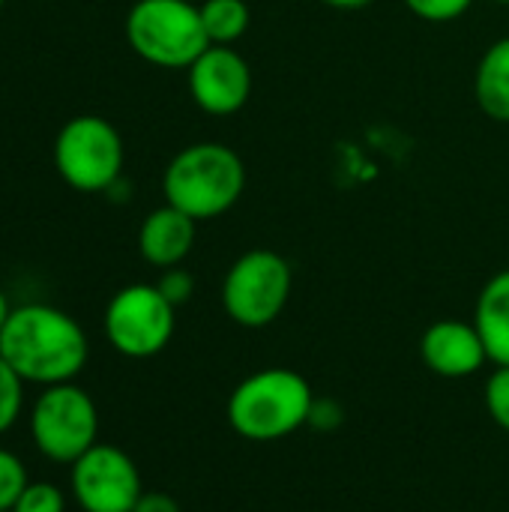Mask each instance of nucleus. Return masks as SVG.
<instances>
[{"label":"nucleus","mask_w":509,"mask_h":512,"mask_svg":"<svg viewBox=\"0 0 509 512\" xmlns=\"http://www.w3.org/2000/svg\"><path fill=\"white\" fill-rule=\"evenodd\" d=\"M195 237H198V222L192 216H186L183 210L162 204V207L150 210L147 219L141 222L138 252L156 270L180 267L189 258V252L195 249Z\"/></svg>","instance_id":"nucleus-12"},{"label":"nucleus","mask_w":509,"mask_h":512,"mask_svg":"<svg viewBox=\"0 0 509 512\" xmlns=\"http://www.w3.org/2000/svg\"><path fill=\"white\" fill-rule=\"evenodd\" d=\"M246 192V162L222 141H195L174 153L162 174L165 204L195 222H210L237 207Z\"/></svg>","instance_id":"nucleus-2"},{"label":"nucleus","mask_w":509,"mask_h":512,"mask_svg":"<svg viewBox=\"0 0 509 512\" xmlns=\"http://www.w3.org/2000/svg\"><path fill=\"white\" fill-rule=\"evenodd\" d=\"M420 360L423 366L447 381L474 378L489 363L486 345L474 321L444 318L423 330L420 336Z\"/></svg>","instance_id":"nucleus-11"},{"label":"nucleus","mask_w":509,"mask_h":512,"mask_svg":"<svg viewBox=\"0 0 509 512\" xmlns=\"http://www.w3.org/2000/svg\"><path fill=\"white\" fill-rule=\"evenodd\" d=\"M342 405L333 402V399H318L315 396V405H312V414H309V426L318 429V432H333L342 426Z\"/></svg>","instance_id":"nucleus-22"},{"label":"nucleus","mask_w":509,"mask_h":512,"mask_svg":"<svg viewBox=\"0 0 509 512\" xmlns=\"http://www.w3.org/2000/svg\"><path fill=\"white\" fill-rule=\"evenodd\" d=\"M0 6H3V0H0Z\"/></svg>","instance_id":"nucleus-27"},{"label":"nucleus","mask_w":509,"mask_h":512,"mask_svg":"<svg viewBox=\"0 0 509 512\" xmlns=\"http://www.w3.org/2000/svg\"><path fill=\"white\" fill-rule=\"evenodd\" d=\"M12 512H66V498L54 483H27Z\"/></svg>","instance_id":"nucleus-19"},{"label":"nucleus","mask_w":509,"mask_h":512,"mask_svg":"<svg viewBox=\"0 0 509 512\" xmlns=\"http://www.w3.org/2000/svg\"><path fill=\"white\" fill-rule=\"evenodd\" d=\"M132 512H183L180 504L165 492H144Z\"/></svg>","instance_id":"nucleus-23"},{"label":"nucleus","mask_w":509,"mask_h":512,"mask_svg":"<svg viewBox=\"0 0 509 512\" xmlns=\"http://www.w3.org/2000/svg\"><path fill=\"white\" fill-rule=\"evenodd\" d=\"M3 360L24 384L54 387L75 381L90 357L87 333L57 306L24 303L15 306L0 336Z\"/></svg>","instance_id":"nucleus-1"},{"label":"nucleus","mask_w":509,"mask_h":512,"mask_svg":"<svg viewBox=\"0 0 509 512\" xmlns=\"http://www.w3.org/2000/svg\"><path fill=\"white\" fill-rule=\"evenodd\" d=\"M24 408V381L0 354V435L15 426Z\"/></svg>","instance_id":"nucleus-16"},{"label":"nucleus","mask_w":509,"mask_h":512,"mask_svg":"<svg viewBox=\"0 0 509 512\" xmlns=\"http://www.w3.org/2000/svg\"><path fill=\"white\" fill-rule=\"evenodd\" d=\"M72 498L84 512H132L144 495L138 465L114 444L90 447L69 471Z\"/></svg>","instance_id":"nucleus-9"},{"label":"nucleus","mask_w":509,"mask_h":512,"mask_svg":"<svg viewBox=\"0 0 509 512\" xmlns=\"http://www.w3.org/2000/svg\"><path fill=\"white\" fill-rule=\"evenodd\" d=\"M123 30L129 48L159 69H189L210 48L201 9L189 0H135Z\"/></svg>","instance_id":"nucleus-4"},{"label":"nucleus","mask_w":509,"mask_h":512,"mask_svg":"<svg viewBox=\"0 0 509 512\" xmlns=\"http://www.w3.org/2000/svg\"><path fill=\"white\" fill-rule=\"evenodd\" d=\"M471 321L483 336L489 363L509 366V270L495 273L480 288Z\"/></svg>","instance_id":"nucleus-13"},{"label":"nucleus","mask_w":509,"mask_h":512,"mask_svg":"<svg viewBox=\"0 0 509 512\" xmlns=\"http://www.w3.org/2000/svg\"><path fill=\"white\" fill-rule=\"evenodd\" d=\"M27 483L30 480H27L24 462L15 453L0 447V512H12Z\"/></svg>","instance_id":"nucleus-18"},{"label":"nucleus","mask_w":509,"mask_h":512,"mask_svg":"<svg viewBox=\"0 0 509 512\" xmlns=\"http://www.w3.org/2000/svg\"><path fill=\"white\" fill-rule=\"evenodd\" d=\"M474 99L489 120L509 123V36L483 51L474 69Z\"/></svg>","instance_id":"nucleus-14"},{"label":"nucleus","mask_w":509,"mask_h":512,"mask_svg":"<svg viewBox=\"0 0 509 512\" xmlns=\"http://www.w3.org/2000/svg\"><path fill=\"white\" fill-rule=\"evenodd\" d=\"M123 138L96 114L72 117L54 138V168L75 192H108L123 174Z\"/></svg>","instance_id":"nucleus-7"},{"label":"nucleus","mask_w":509,"mask_h":512,"mask_svg":"<svg viewBox=\"0 0 509 512\" xmlns=\"http://www.w3.org/2000/svg\"><path fill=\"white\" fill-rule=\"evenodd\" d=\"M192 102L213 117H231L252 96V66L234 45H210L189 69Z\"/></svg>","instance_id":"nucleus-10"},{"label":"nucleus","mask_w":509,"mask_h":512,"mask_svg":"<svg viewBox=\"0 0 509 512\" xmlns=\"http://www.w3.org/2000/svg\"><path fill=\"white\" fill-rule=\"evenodd\" d=\"M312 405V384L294 369L273 366L252 372L231 390L225 417L240 438L270 444L309 426Z\"/></svg>","instance_id":"nucleus-3"},{"label":"nucleus","mask_w":509,"mask_h":512,"mask_svg":"<svg viewBox=\"0 0 509 512\" xmlns=\"http://www.w3.org/2000/svg\"><path fill=\"white\" fill-rule=\"evenodd\" d=\"M321 3L330 6V9H339V12H357V9L372 6L375 0H321Z\"/></svg>","instance_id":"nucleus-24"},{"label":"nucleus","mask_w":509,"mask_h":512,"mask_svg":"<svg viewBox=\"0 0 509 512\" xmlns=\"http://www.w3.org/2000/svg\"><path fill=\"white\" fill-rule=\"evenodd\" d=\"M30 438L48 462L75 465L99 444V408L93 396L75 381L45 387L30 411Z\"/></svg>","instance_id":"nucleus-6"},{"label":"nucleus","mask_w":509,"mask_h":512,"mask_svg":"<svg viewBox=\"0 0 509 512\" xmlns=\"http://www.w3.org/2000/svg\"><path fill=\"white\" fill-rule=\"evenodd\" d=\"M105 339L129 360H150L168 348L177 327V309L156 285H126L105 306Z\"/></svg>","instance_id":"nucleus-8"},{"label":"nucleus","mask_w":509,"mask_h":512,"mask_svg":"<svg viewBox=\"0 0 509 512\" xmlns=\"http://www.w3.org/2000/svg\"><path fill=\"white\" fill-rule=\"evenodd\" d=\"M198 9L210 45H234L237 39L246 36L252 21L246 0H204L198 3Z\"/></svg>","instance_id":"nucleus-15"},{"label":"nucleus","mask_w":509,"mask_h":512,"mask_svg":"<svg viewBox=\"0 0 509 512\" xmlns=\"http://www.w3.org/2000/svg\"><path fill=\"white\" fill-rule=\"evenodd\" d=\"M402 3L411 15H417L420 21H429V24L459 21L474 6V0H402Z\"/></svg>","instance_id":"nucleus-20"},{"label":"nucleus","mask_w":509,"mask_h":512,"mask_svg":"<svg viewBox=\"0 0 509 512\" xmlns=\"http://www.w3.org/2000/svg\"><path fill=\"white\" fill-rule=\"evenodd\" d=\"M156 288H159L162 297L177 309V306H186V303L192 300V294H195V279H192V273L183 270V267H168V270H162Z\"/></svg>","instance_id":"nucleus-21"},{"label":"nucleus","mask_w":509,"mask_h":512,"mask_svg":"<svg viewBox=\"0 0 509 512\" xmlns=\"http://www.w3.org/2000/svg\"><path fill=\"white\" fill-rule=\"evenodd\" d=\"M291 291L294 270L288 258L273 249H249L225 273L222 309L237 327L264 330L285 312Z\"/></svg>","instance_id":"nucleus-5"},{"label":"nucleus","mask_w":509,"mask_h":512,"mask_svg":"<svg viewBox=\"0 0 509 512\" xmlns=\"http://www.w3.org/2000/svg\"><path fill=\"white\" fill-rule=\"evenodd\" d=\"M483 402L492 423L509 432V366H495V372L486 378Z\"/></svg>","instance_id":"nucleus-17"},{"label":"nucleus","mask_w":509,"mask_h":512,"mask_svg":"<svg viewBox=\"0 0 509 512\" xmlns=\"http://www.w3.org/2000/svg\"><path fill=\"white\" fill-rule=\"evenodd\" d=\"M9 315H12V306H9L6 294L0 291V336H3V330H6V321H9Z\"/></svg>","instance_id":"nucleus-25"},{"label":"nucleus","mask_w":509,"mask_h":512,"mask_svg":"<svg viewBox=\"0 0 509 512\" xmlns=\"http://www.w3.org/2000/svg\"><path fill=\"white\" fill-rule=\"evenodd\" d=\"M489 3H495V6H509V0H489Z\"/></svg>","instance_id":"nucleus-26"}]
</instances>
